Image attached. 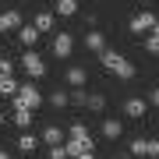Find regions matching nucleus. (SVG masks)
<instances>
[{
    "label": "nucleus",
    "mask_w": 159,
    "mask_h": 159,
    "mask_svg": "<svg viewBox=\"0 0 159 159\" xmlns=\"http://www.w3.org/2000/svg\"><path fill=\"white\" fill-rule=\"evenodd\" d=\"M39 138H43L46 145H64V138H67V134H64V127H57V124H46Z\"/></svg>",
    "instance_id": "nucleus-9"
},
{
    "label": "nucleus",
    "mask_w": 159,
    "mask_h": 159,
    "mask_svg": "<svg viewBox=\"0 0 159 159\" xmlns=\"http://www.w3.org/2000/svg\"><path fill=\"white\" fill-rule=\"evenodd\" d=\"M64 148H67V159H74L78 152H89V148H96V142H92L89 127L85 124H71V138L64 142Z\"/></svg>",
    "instance_id": "nucleus-2"
},
{
    "label": "nucleus",
    "mask_w": 159,
    "mask_h": 159,
    "mask_svg": "<svg viewBox=\"0 0 159 159\" xmlns=\"http://www.w3.org/2000/svg\"><path fill=\"white\" fill-rule=\"evenodd\" d=\"M14 124L21 127V131H29V127H32V110H25V106H14Z\"/></svg>",
    "instance_id": "nucleus-16"
},
{
    "label": "nucleus",
    "mask_w": 159,
    "mask_h": 159,
    "mask_svg": "<svg viewBox=\"0 0 159 159\" xmlns=\"http://www.w3.org/2000/svg\"><path fill=\"white\" fill-rule=\"evenodd\" d=\"M14 92H18V81H14V78H4V81H0V96L14 99Z\"/></svg>",
    "instance_id": "nucleus-21"
},
{
    "label": "nucleus",
    "mask_w": 159,
    "mask_h": 159,
    "mask_svg": "<svg viewBox=\"0 0 159 159\" xmlns=\"http://www.w3.org/2000/svg\"><path fill=\"white\" fill-rule=\"evenodd\" d=\"M39 35H43V32L35 29V25H21V29H18V39H21V46H29V50L39 43Z\"/></svg>",
    "instance_id": "nucleus-10"
},
{
    "label": "nucleus",
    "mask_w": 159,
    "mask_h": 159,
    "mask_svg": "<svg viewBox=\"0 0 159 159\" xmlns=\"http://www.w3.org/2000/svg\"><path fill=\"white\" fill-rule=\"evenodd\" d=\"M131 152H134V156H145V138H134V142H131Z\"/></svg>",
    "instance_id": "nucleus-26"
},
{
    "label": "nucleus",
    "mask_w": 159,
    "mask_h": 159,
    "mask_svg": "<svg viewBox=\"0 0 159 159\" xmlns=\"http://www.w3.org/2000/svg\"><path fill=\"white\" fill-rule=\"evenodd\" d=\"M0 159H11V152H7V148H0Z\"/></svg>",
    "instance_id": "nucleus-29"
},
{
    "label": "nucleus",
    "mask_w": 159,
    "mask_h": 159,
    "mask_svg": "<svg viewBox=\"0 0 159 159\" xmlns=\"http://www.w3.org/2000/svg\"><path fill=\"white\" fill-rule=\"evenodd\" d=\"M145 156L159 159V142H156V138H152V142H148V138H145Z\"/></svg>",
    "instance_id": "nucleus-24"
},
{
    "label": "nucleus",
    "mask_w": 159,
    "mask_h": 159,
    "mask_svg": "<svg viewBox=\"0 0 159 159\" xmlns=\"http://www.w3.org/2000/svg\"><path fill=\"white\" fill-rule=\"evenodd\" d=\"M156 21H159V18H156L152 11H142V14H134V18H131V25H127V29H131V32H152V29H156Z\"/></svg>",
    "instance_id": "nucleus-5"
},
{
    "label": "nucleus",
    "mask_w": 159,
    "mask_h": 159,
    "mask_svg": "<svg viewBox=\"0 0 159 159\" xmlns=\"http://www.w3.org/2000/svg\"><path fill=\"white\" fill-rule=\"evenodd\" d=\"M74 159H96V148H89V152H78Z\"/></svg>",
    "instance_id": "nucleus-28"
},
{
    "label": "nucleus",
    "mask_w": 159,
    "mask_h": 159,
    "mask_svg": "<svg viewBox=\"0 0 159 159\" xmlns=\"http://www.w3.org/2000/svg\"><path fill=\"white\" fill-rule=\"evenodd\" d=\"M71 53H74V39H71V32L53 35V57H64V60H67Z\"/></svg>",
    "instance_id": "nucleus-6"
},
{
    "label": "nucleus",
    "mask_w": 159,
    "mask_h": 159,
    "mask_svg": "<svg viewBox=\"0 0 159 159\" xmlns=\"http://www.w3.org/2000/svg\"><path fill=\"white\" fill-rule=\"evenodd\" d=\"M32 25H35L39 32H50V29H53V14H50V11H39V14H35V21H32Z\"/></svg>",
    "instance_id": "nucleus-17"
},
{
    "label": "nucleus",
    "mask_w": 159,
    "mask_h": 159,
    "mask_svg": "<svg viewBox=\"0 0 159 159\" xmlns=\"http://www.w3.org/2000/svg\"><path fill=\"white\" fill-rule=\"evenodd\" d=\"M145 102H152V106L159 110V89H152V92H148V99H145Z\"/></svg>",
    "instance_id": "nucleus-27"
},
{
    "label": "nucleus",
    "mask_w": 159,
    "mask_h": 159,
    "mask_svg": "<svg viewBox=\"0 0 159 159\" xmlns=\"http://www.w3.org/2000/svg\"><path fill=\"white\" fill-rule=\"evenodd\" d=\"M142 4H156V0H142Z\"/></svg>",
    "instance_id": "nucleus-30"
},
{
    "label": "nucleus",
    "mask_w": 159,
    "mask_h": 159,
    "mask_svg": "<svg viewBox=\"0 0 159 159\" xmlns=\"http://www.w3.org/2000/svg\"><path fill=\"white\" fill-rule=\"evenodd\" d=\"M99 60H102V67H106L110 74H117V78H124V81H131V78H134V64H131L127 57H120L117 50H110V46L99 53Z\"/></svg>",
    "instance_id": "nucleus-1"
},
{
    "label": "nucleus",
    "mask_w": 159,
    "mask_h": 159,
    "mask_svg": "<svg viewBox=\"0 0 159 159\" xmlns=\"http://www.w3.org/2000/svg\"><path fill=\"white\" fill-rule=\"evenodd\" d=\"M64 81H67L71 89H85L89 71H85V67H78V64H71V67H67V74H64Z\"/></svg>",
    "instance_id": "nucleus-7"
},
{
    "label": "nucleus",
    "mask_w": 159,
    "mask_h": 159,
    "mask_svg": "<svg viewBox=\"0 0 159 159\" xmlns=\"http://www.w3.org/2000/svg\"><path fill=\"white\" fill-rule=\"evenodd\" d=\"M4 78H14V64L7 57H0V81H4Z\"/></svg>",
    "instance_id": "nucleus-22"
},
{
    "label": "nucleus",
    "mask_w": 159,
    "mask_h": 159,
    "mask_svg": "<svg viewBox=\"0 0 159 159\" xmlns=\"http://www.w3.org/2000/svg\"><path fill=\"white\" fill-rule=\"evenodd\" d=\"M145 110H148V102H145V99H138V96L124 102V113H127V117H145Z\"/></svg>",
    "instance_id": "nucleus-13"
},
{
    "label": "nucleus",
    "mask_w": 159,
    "mask_h": 159,
    "mask_svg": "<svg viewBox=\"0 0 159 159\" xmlns=\"http://www.w3.org/2000/svg\"><path fill=\"white\" fill-rule=\"evenodd\" d=\"M21 67L29 71V78H32V81L46 78V60H43L35 50H25V53H21Z\"/></svg>",
    "instance_id": "nucleus-4"
},
{
    "label": "nucleus",
    "mask_w": 159,
    "mask_h": 159,
    "mask_svg": "<svg viewBox=\"0 0 159 159\" xmlns=\"http://www.w3.org/2000/svg\"><path fill=\"white\" fill-rule=\"evenodd\" d=\"M85 96H89V92H85V89H74V92H71V96H67V99L74 102V106H85Z\"/></svg>",
    "instance_id": "nucleus-23"
},
{
    "label": "nucleus",
    "mask_w": 159,
    "mask_h": 159,
    "mask_svg": "<svg viewBox=\"0 0 159 159\" xmlns=\"http://www.w3.org/2000/svg\"><path fill=\"white\" fill-rule=\"evenodd\" d=\"M57 14H64V18L78 14V0H57Z\"/></svg>",
    "instance_id": "nucleus-18"
},
{
    "label": "nucleus",
    "mask_w": 159,
    "mask_h": 159,
    "mask_svg": "<svg viewBox=\"0 0 159 159\" xmlns=\"http://www.w3.org/2000/svg\"><path fill=\"white\" fill-rule=\"evenodd\" d=\"M145 50H148V53H159V21H156V29L148 32V39H145Z\"/></svg>",
    "instance_id": "nucleus-20"
},
{
    "label": "nucleus",
    "mask_w": 159,
    "mask_h": 159,
    "mask_svg": "<svg viewBox=\"0 0 159 159\" xmlns=\"http://www.w3.org/2000/svg\"><path fill=\"white\" fill-rule=\"evenodd\" d=\"M85 106L92 110V113H102V110H106V96H99V92H89V96H85Z\"/></svg>",
    "instance_id": "nucleus-15"
},
{
    "label": "nucleus",
    "mask_w": 159,
    "mask_h": 159,
    "mask_svg": "<svg viewBox=\"0 0 159 159\" xmlns=\"http://www.w3.org/2000/svg\"><path fill=\"white\" fill-rule=\"evenodd\" d=\"M50 159H67V148L64 145H50Z\"/></svg>",
    "instance_id": "nucleus-25"
},
{
    "label": "nucleus",
    "mask_w": 159,
    "mask_h": 159,
    "mask_svg": "<svg viewBox=\"0 0 159 159\" xmlns=\"http://www.w3.org/2000/svg\"><path fill=\"white\" fill-rule=\"evenodd\" d=\"M14 106H25V110H39L43 106V92H39V85H18V92H14Z\"/></svg>",
    "instance_id": "nucleus-3"
},
{
    "label": "nucleus",
    "mask_w": 159,
    "mask_h": 159,
    "mask_svg": "<svg viewBox=\"0 0 159 159\" xmlns=\"http://www.w3.org/2000/svg\"><path fill=\"white\" fill-rule=\"evenodd\" d=\"M0 124H4V113H0Z\"/></svg>",
    "instance_id": "nucleus-31"
},
{
    "label": "nucleus",
    "mask_w": 159,
    "mask_h": 159,
    "mask_svg": "<svg viewBox=\"0 0 159 159\" xmlns=\"http://www.w3.org/2000/svg\"><path fill=\"white\" fill-rule=\"evenodd\" d=\"M67 102H71V99H67V92H64V89H57V92L50 96V106H53V110H64Z\"/></svg>",
    "instance_id": "nucleus-19"
},
{
    "label": "nucleus",
    "mask_w": 159,
    "mask_h": 159,
    "mask_svg": "<svg viewBox=\"0 0 159 159\" xmlns=\"http://www.w3.org/2000/svg\"><path fill=\"white\" fill-rule=\"evenodd\" d=\"M120 134H124V124H120L117 117H110V120H102V138H110V142H117Z\"/></svg>",
    "instance_id": "nucleus-11"
},
{
    "label": "nucleus",
    "mask_w": 159,
    "mask_h": 159,
    "mask_svg": "<svg viewBox=\"0 0 159 159\" xmlns=\"http://www.w3.org/2000/svg\"><path fill=\"white\" fill-rule=\"evenodd\" d=\"M85 46L96 53V57H99V53L106 50V35H102V32H89V35H85Z\"/></svg>",
    "instance_id": "nucleus-14"
},
{
    "label": "nucleus",
    "mask_w": 159,
    "mask_h": 159,
    "mask_svg": "<svg viewBox=\"0 0 159 159\" xmlns=\"http://www.w3.org/2000/svg\"><path fill=\"white\" fill-rule=\"evenodd\" d=\"M18 29H21V14H18V11H4V14H0V32H18Z\"/></svg>",
    "instance_id": "nucleus-8"
},
{
    "label": "nucleus",
    "mask_w": 159,
    "mask_h": 159,
    "mask_svg": "<svg viewBox=\"0 0 159 159\" xmlns=\"http://www.w3.org/2000/svg\"><path fill=\"white\" fill-rule=\"evenodd\" d=\"M18 148H21V152H35V148H39V138L32 134V131H21V134H18V142H14Z\"/></svg>",
    "instance_id": "nucleus-12"
}]
</instances>
